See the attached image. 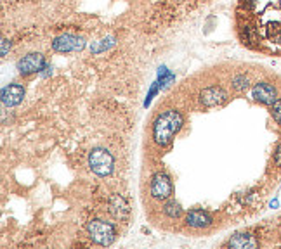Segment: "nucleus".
I'll return each mask as SVG.
<instances>
[{
	"mask_svg": "<svg viewBox=\"0 0 281 249\" xmlns=\"http://www.w3.org/2000/svg\"><path fill=\"white\" fill-rule=\"evenodd\" d=\"M184 118L177 109H167L161 114L157 116L153 123V141L157 145H168L174 139V135H177V132L182 128Z\"/></svg>",
	"mask_w": 281,
	"mask_h": 249,
	"instance_id": "1",
	"label": "nucleus"
},
{
	"mask_svg": "<svg viewBox=\"0 0 281 249\" xmlns=\"http://www.w3.org/2000/svg\"><path fill=\"white\" fill-rule=\"evenodd\" d=\"M113 165L115 159L106 149L103 147H96L92 149V152L89 154V166L96 175L99 177H106L113 172Z\"/></svg>",
	"mask_w": 281,
	"mask_h": 249,
	"instance_id": "2",
	"label": "nucleus"
},
{
	"mask_svg": "<svg viewBox=\"0 0 281 249\" xmlns=\"http://www.w3.org/2000/svg\"><path fill=\"white\" fill-rule=\"evenodd\" d=\"M89 237L99 246H110L115 241V228L111 223L103 220H92L87 223Z\"/></svg>",
	"mask_w": 281,
	"mask_h": 249,
	"instance_id": "3",
	"label": "nucleus"
},
{
	"mask_svg": "<svg viewBox=\"0 0 281 249\" xmlns=\"http://www.w3.org/2000/svg\"><path fill=\"white\" fill-rule=\"evenodd\" d=\"M83 47H85V40L80 38V36H77V35H72V33H64V35L56 36L52 42V49L61 54L79 52V50H82Z\"/></svg>",
	"mask_w": 281,
	"mask_h": 249,
	"instance_id": "4",
	"label": "nucleus"
},
{
	"mask_svg": "<svg viewBox=\"0 0 281 249\" xmlns=\"http://www.w3.org/2000/svg\"><path fill=\"white\" fill-rule=\"evenodd\" d=\"M172 190H174V185H172V180L168 175L165 173H157L151 178V185H150V192L151 197L158 201H165L172 196Z\"/></svg>",
	"mask_w": 281,
	"mask_h": 249,
	"instance_id": "5",
	"label": "nucleus"
},
{
	"mask_svg": "<svg viewBox=\"0 0 281 249\" xmlns=\"http://www.w3.org/2000/svg\"><path fill=\"white\" fill-rule=\"evenodd\" d=\"M43 68H45V57H43L40 52H32L18 61L19 74H25V76L33 74V73H40Z\"/></svg>",
	"mask_w": 281,
	"mask_h": 249,
	"instance_id": "6",
	"label": "nucleus"
},
{
	"mask_svg": "<svg viewBox=\"0 0 281 249\" xmlns=\"http://www.w3.org/2000/svg\"><path fill=\"white\" fill-rule=\"evenodd\" d=\"M252 97L264 106H273L278 101V90L267 81H259L252 88Z\"/></svg>",
	"mask_w": 281,
	"mask_h": 249,
	"instance_id": "7",
	"label": "nucleus"
},
{
	"mask_svg": "<svg viewBox=\"0 0 281 249\" xmlns=\"http://www.w3.org/2000/svg\"><path fill=\"white\" fill-rule=\"evenodd\" d=\"M25 97V88L18 83H12V85H7V87L2 88V104L5 107H14L18 106L19 102L23 101Z\"/></svg>",
	"mask_w": 281,
	"mask_h": 249,
	"instance_id": "8",
	"label": "nucleus"
},
{
	"mask_svg": "<svg viewBox=\"0 0 281 249\" xmlns=\"http://www.w3.org/2000/svg\"><path fill=\"white\" fill-rule=\"evenodd\" d=\"M226 92L222 90L221 87H208L205 90L200 92V101H201L203 106L206 107H214V106H219L226 101Z\"/></svg>",
	"mask_w": 281,
	"mask_h": 249,
	"instance_id": "9",
	"label": "nucleus"
},
{
	"mask_svg": "<svg viewBox=\"0 0 281 249\" xmlns=\"http://www.w3.org/2000/svg\"><path fill=\"white\" fill-rule=\"evenodd\" d=\"M110 213L113 214L117 220H125L128 216V204L120 194H115L110 199Z\"/></svg>",
	"mask_w": 281,
	"mask_h": 249,
	"instance_id": "10",
	"label": "nucleus"
},
{
	"mask_svg": "<svg viewBox=\"0 0 281 249\" xmlns=\"http://www.w3.org/2000/svg\"><path fill=\"white\" fill-rule=\"evenodd\" d=\"M186 223H188L191 228H205L212 223V218H210V214L205 213V211L193 210V211H189L188 216H186Z\"/></svg>",
	"mask_w": 281,
	"mask_h": 249,
	"instance_id": "11",
	"label": "nucleus"
},
{
	"mask_svg": "<svg viewBox=\"0 0 281 249\" xmlns=\"http://www.w3.org/2000/svg\"><path fill=\"white\" fill-rule=\"evenodd\" d=\"M228 246L229 248H238V249H250V248H257L259 241L250 234H238L233 239H229Z\"/></svg>",
	"mask_w": 281,
	"mask_h": 249,
	"instance_id": "12",
	"label": "nucleus"
},
{
	"mask_svg": "<svg viewBox=\"0 0 281 249\" xmlns=\"http://www.w3.org/2000/svg\"><path fill=\"white\" fill-rule=\"evenodd\" d=\"M113 45H115L113 36H106V38H101V40H97V42H94L92 45H90V50H92V54H101Z\"/></svg>",
	"mask_w": 281,
	"mask_h": 249,
	"instance_id": "13",
	"label": "nucleus"
},
{
	"mask_svg": "<svg viewBox=\"0 0 281 249\" xmlns=\"http://www.w3.org/2000/svg\"><path fill=\"white\" fill-rule=\"evenodd\" d=\"M163 213L167 214L168 218H179V216H181V213H182V210H181V206L175 203V201H170V203H167L163 206Z\"/></svg>",
	"mask_w": 281,
	"mask_h": 249,
	"instance_id": "14",
	"label": "nucleus"
},
{
	"mask_svg": "<svg viewBox=\"0 0 281 249\" xmlns=\"http://www.w3.org/2000/svg\"><path fill=\"white\" fill-rule=\"evenodd\" d=\"M267 36L273 40L274 43H280L281 45V23H273L267 28Z\"/></svg>",
	"mask_w": 281,
	"mask_h": 249,
	"instance_id": "15",
	"label": "nucleus"
},
{
	"mask_svg": "<svg viewBox=\"0 0 281 249\" xmlns=\"http://www.w3.org/2000/svg\"><path fill=\"white\" fill-rule=\"evenodd\" d=\"M248 85H250V81L245 74H238V76L233 78V88H235V90L245 92L246 88H248Z\"/></svg>",
	"mask_w": 281,
	"mask_h": 249,
	"instance_id": "16",
	"label": "nucleus"
},
{
	"mask_svg": "<svg viewBox=\"0 0 281 249\" xmlns=\"http://www.w3.org/2000/svg\"><path fill=\"white\" fill-rule=\"evenodd\" d=\"M271 114H273V118L276 119V123L281 125V99H278V101L271 106Z\"/></svg>",
	"mask_w": 281,
	"mask_h": 249,
	"instance_id": "17",
	"label": "nucleus"
},
{
	"mask_svg": "<svg viewBox=\"0 0 281 249\" xmlns=\"http://www.w3.org/2000/svg\"><path fill=\"white\" fill-rule=\"evenodd\" d=\"M11 49V42L7 38L2 40V56H7V50Z\"/></svg>",
	"mask_w": 281,
	"mask_h": 249,
	"instance_id": "18",
	"label": "nucleus"
},
{
	"mask_svg": "<svg viewBox=\"0 0 281 249\" xmlns=\"http://www.w3.org/2000/svg\"><path fill=\"white\" fill-rule=\"evenodd\" d=\"M274 163H276L278 166H281V144L278 145L276 152H274Z\"/></svg>",
	"mask_w": 281,
	"mask_h": 249,
	"instance_id": "19",
	"label": "nucleus"
}]
</instances>
